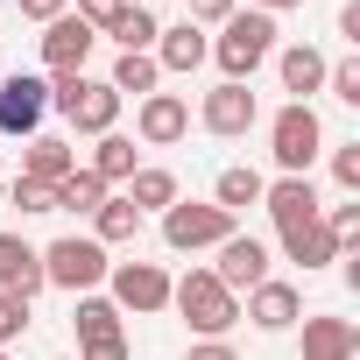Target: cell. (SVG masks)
Listing matches in <instances>:
<instances>
[{"instance_id":"6da1fadb","label":"cell","mask_w":360,"mask_h":360,"mask_svg":"<svg viewBox=\"0 0 360 360\" xmlns=\"http://www.w3.org/2000/svg\"><path fill=\"white\" fill-rule=\"evenodd\" d=\"M233 85H248L269 57H276V15H262V8H233L226 22H219V43L205 50Z\"/></svg>"},{"instance_id":"7a4b0ae2","label":"cell","mask_w":360,"mask_h":360,"mask_svg":"<svg viewBox=\"0 0 360 360\" xmlns=\"http://www.w3.org/2000/svg\"><path fill=\"white\" fill-rule=\"evenodd\" d=\"M169 304H176V318H184L198 339H226V332L240 325V297H233L212 269H191L184 283H169Z\"/></svg>"},{"instance_id":"3957f363","label":"cell","mask_w":360,"mask_h":360,"mask_svg":"<svg viewBox=\"0 0 360 360\" xmlns=\"http://www.w3.org/2000/svg\"><path fill=\"white\" fill-rule=\"evenodd\" d=\"M269 155H276L283 176H311V162L325 155V120H318V106L290 99V106L269 120Z\"/></svg>"},{"instance_id":"277c9868","label":"cell","mask_w":360,"mask_h":360,"mask_svg":"<svg viewBox=\"0 0 360 360\" xmlns=\"http://www.w3.org/2000/svg\"><path fill=\"white\" fill-rule=\"evenodd\" d=\"M106 269H113V255H106L92 233H64V240L43 248V283H57V290H71V297H92V290L106 283Z\"/></svg>"},{"instance_id":"5b68a950","label":"cell","mask_w":360,"mask_h":360,"mask_svg":"<svg viewBox=\"0 0 360 360\" xmlns=\"http://www.w3.org/2000/svg\"><path fill=\"white\" fill-rule=\"evenodd\" d=\"M240 226H233V212H219V205H191V198H176L169 212H162V240L176 248V255H198V248H219V240H233Z\"/></svg>"},{"instance_id":"8992f818","label":"cell","mask_w":360,"mask_h":360,"mask_svg":"<svg viewBox=\"0 0 360 360\" xmlns=\"http://www.w3.org/2000/svg\"><path fill=\"white\" fill-rule=\"evenodd\" d=\"M106 283H113V304L134 311V318L169 311V269H162V262H113Z\"/></svg>"},{"instance_id":"52a82bcc","label":"cell","mask_w":360,"mask_h":360,"mask_svg":"<svg viewBox=\"0 0 360 360\" xmlns=\"http://www.w3.org/2000/svg\"><path fill=\"white\" fill-rule=\"evenodd\" d=\"M255 120H262V106H255V92H248V85H233V78H219V85L198 99V127H205V134H219V141H240Z\"/></svg>"},{"instance_id":"ba28073f","label":"cell","mask_w":360,"mask_h":360,"mask_svg":"<svg viewBox=\"0 0 360 360\" xmlns=\"http://www.w3.org/2000/svg\"><path fill=\"white\" fill-rule=\"evenodd\" d=\"M184 134H191V99H184V92H148V99L134 106V141L169 148V141H184Z\"/></svg>"},{"instance_id":"9c48e42d","label":"cell","mask_w":360,"mask_h":360,"mask_svg":"<svg viewBox=\"0 0 360 360\" xmlns=\"http://www.w3.org/2000/svg\"><path fill=\"white\" fill-rule=\"evenodd\" d=\"M43 113H50V85L43 78H29V71H15L8 85H0V134H43Z\"/></svg>"},{"instance_id":"30bf717a","label":"cell","mask_w":360,"mask_h":360,"mask_svg":"<svg viewBox=\"0 0 360 360\" xmlns=\"http://www.w3.org/2000/svg\"><path fill=\"white\" fill-rule=\"evenodd\" d=\"M57 113H64L78 134H92V141H99V134H113V120H120V92H113L106 78H78V92H71Z\"/></svg>"},{"instance_id":"8fae6325","label":"cell","mask_w":360,"mask_h":360,"mask_svg":"<svg viewBox=\"0 0 360 360\" xmlns=\"http://www.w3.org/2000/svg\"><path fill=\"white\" fill-rule=\"evenodd\" d=\"M212 276L240 297V290H255V283H269V240H255V233H233V240H219V262H212Z\"/></svg>"},{"instance_id":"7c38bea8","label":"cell","mask_w":360,"mask_h":360,"mask_svg":"<svg viewBox=\"0 0 360 360\" xmlns=\"http://www.w3.org/2000/svg\"><path fill=\"white\" fill-rule=\"evenodd\" d=\"M0 290L22 297V304H36V290H50L43 283V248H29L22 233H0Z\"/></svg>"},{"instance_id":"4fadbf2b","label":"cell","mask_w":360,"mask_h":360,"mask_svg":"<svg viewBox=\"0 0 360 360\" xmlns=\"http://www.w3.org/2000/svg\"><path fill=\"white\" fill-rule=\"evenodd\" d=\"M262 212H269V219H276V233H283V226L318 219V212H325V198H318V184H311V176H276V184L262 191Z\"/></svg>"},{"instance_id":"5bb4252c","label":"cell","mask_w":360,"mask_h":360,"mask_svg":"<svg viewBox=\"0 0 360 360\" xmlns=\"http://www.w3.org/2000/svg\"><path fill=\"white\" fill-rule=\"evenodd\" d=\"M248 318H255L262 332H290V325L304 318V290H297V283H283V276H269V283H255V290H248Z\"/></svg>"},{"instance_id":"9a60e30c","label":"cell","mask_w":360,"mask_h":360,"mask_svg":"<svg viewBox=\"0 0 360 360\" xmlns=\"http://www.w3.org/2000/svg\"><path fill=\"white\" fill-rule=\"evenodd\" d=\"M92 43H99V36H92L78 15H57V22H43V64H50V71H85Z\"/></svg>"},{"instance_id":"2e32d148","label":"cell","mask_w":360,"mask_h":360,"mask_svg":"<svg viewBox=\"0 0 360 360\" xmlns=\"http://www.w3.org/2000/svg\"><path fill=\"white\" fill-rule=\"evenodd\" d=\"M205 50H212V43H205V29H198V22H169V29L155 36V50H148V57H155V71L169 78V71H198V64H205Z\"/></svg>"},{"instance_id":"e0dca14e","label":"cell","mask_w":360,"mask_h":360,"mask_svg":"<svg viewBox=\"0 0 360 360\" xmlns=\"http://www.w3.org/2000/svg\"><path fill=\"white\" fill-rule=\"evenodd\" d=\"M78 169V148L64 141V134H29V155H22V176H29V184H64V176Z\"/></svg>"},{"instance_id":"ac0fdd59","label":"cell","mask_w":360,"mask_h":360,"mask_svg":"<svg viewBox=\"0 0 360 360\" xmlns=\"http://www.w3.org/2000/svg\"><path fill=\"white\" fill-rule=\"evenodd\" d=\"M276 240H283V255H290V262H304V269H332V262L346 255V248H339V233H332L325 219H304V226H283Z\"/></svg>"},{"instance_id":"d6986e66","label":"cell","mask_w":360,"mask_h":360,"mask_svg":"<svg viewBox=\"0 0 360 360\" xmlns=\"http://www.w3.org/2000/svg\"><path fill=\"white\" fill-rule=\"evenodd\" d=\"M360 325L353 318H304V360H353Z\"/></svg>"},{"instance_id":"ffe728a7","label":"cell","mask_w":360,"mask_h":360,"mask_svg":"<svg viewBox=\"0 0 360 360\" xmlns=\"http://www.w3.org/2000/svg\"><path fill=\"white\" fill-rule=\"evenodd\" d=\"M276 71H283V92H297L304 106H311V92H325V50H311V43L276 50Z\"/></svg>"},{"instance_id":"44dd1931","label":"cell","mask_w":360,"mask_h":360,"mask_svg":"<svg viewBox=\"0 0 360 360\" xmlns=\"http://www.w3.org/2000/svg\"><path fill=\"white\" fill-rule=\"evenodd\" d=\"M127 205H134V212H169V205H176V169L141 162V169L127 176Z\"/></svg>"},{"instance_id":"7402d4cb","label":"cell","mask_w":360,"mask_h":360,"mask_svg":"<svg viewBox=\"0 0 360 360\" xmlns=\"http://www.w3.org/2000/svg\"><path fill=\"white\" fill-rule=\"evenodd\" d=\"M262 191H269V176H262V169H248V162H233V169H219V184H212V205L240 219L248 205H262Z\"/></svg>"},{"instance_id":"603a6c76","label":"cell","mask_w":360,"mask_h":360,"mask_svg":"<svg viewBox=\"0 0 360 360\" xmlns=\"http://www.w3.org/2000/svg\"><path fill=\"white\" fill-rule=\"evenodd\" d=\"M92 176H99V184L113 191V184H127V176L141 169V148L127 141V134H99V148H92V162H85Z\"/></svg>"},{"instance_id":"cb8c5ba5","label":"cell","mask_w":360,"mask_h":360,"mask_svg":"<svg viewBox=\"0 0 360 360\" xmlns=\"http://www.w3.org/2000/svg\"><path fill=\"white\" fill-rule=\"evenodd\" d=\"M106 85H113L120 99H127V92H134V99H148V92L162 85V71H155V57H148V50H120V57H113V78H106Z\"/></svg>"},{"instance_id":"d4e9b609","label":"cell","mask_w":360,"mask_h":360,"mask_svg":"<svg viewBox=\"0 0 360 360\" xmlns=\"http://www.w3.org/2000/svg\"><path fill=\"white\" fill-rule=\"evenodd\" d=\"M71 325H78V346H85V339H120V332H127V325H120V304H113V297H99V290H92V297H78Z\"/></svg>"},{"instance_id":"484cf974","label":"cell","mask_w":360,"mask_h":360,"mask_svg":"<svg viewBox=\"0 0 360 360\" xmlns=\"http://www.w3.org/2000/svg\"><path fill=\"white\" fill-rule=\"evenodd\" d=\"M134 233H141V212H134L127 198H106V205L92 212V240H99V248H120V240H134Z\"/></svg>"},{"instance_id":"4316f807","label":"cell","mask_w":360,"mask_h":360,"mask_svg":"<svg viewBox=\"0 0 360 360\" xmlns=\"http://www.w3.org/2000/svg\"><path fill=\"white\" fill-rule=\"evenodd\" d=\"M106 198H113V191H106V184H99V176H92V169H85V162H78V169H71V176H64V184H57V212H99V205H106Z\"/></svg>"},{"instance_id":"83f0119b","label":"cell","mask_w":360,"mask_h":360,"mask_svg":"<svg viewBox=\"0 0 360 360\" xmlns=\"http://www.w3.org/2000/svg\"><path fill=\"white\" fill-rule=\"evenodd\" d=\"M106 36H113L120 50H155V36H162V22H155L148 8H127V15H120V22L106 29Z\"/></svg>"},{"instance_id":"f1b7e54d","label":"cell","mask_w":360,"mask_h":360,"mask_svg":"<svg viewBox=\"0 0 360 360\" xmlns=\"http://www.w3.org/2000/svg\"><path fill=\"white\" fill-rule=\"evenodd\" d=\"M325 92H332V99H346V106H360V57L325 64Z\"/></svg>"},{"instance_id":"f546056e","label":"cell","mask_w":360,"mask_h":360,"mask_svg":"<svg viewBox=\"0 0 360 360\" xmlns=\"http://www.w3.org/2000/svg\"><path fill=\"white\" fill-rule=\"evenodd\" d=\"M127 8H134V0H78V22H85L92 36H106V29H113Z\"/></svg>"},{"instance_id":"4dcf8cb0","label":"cell","mask_w":360,"mask_h":360,"mask_svg":"<svg viewBox=\"0 0 360 360\" xmlns=\"http://www.w3.org/2000/svg\"><path fill=\"white\" fill-rule=\"evenodd\" d=\"M22 332H29V304H22V297H8V290H0V353H8V346H15Z\"/></svg>"},{"instance_id":"1f68e13d","label":"cell","mask_w":360,"mask_h":360,"mask_svg":"<svg viewBox=\"0 0 360 360\" xmlns=\"http://www.w3.org/2000/svg\"><path fill=\"white\" fill-rule=\"evenodd\" d=\"M318 219L339 233V248H360V205H325Z\"/></svg>"},{"instance_id":"d6a6232c","label":"cell","mask_w":360,"mask_h":360,"mask_svg":"<svg viewBox=\"0 0 360 360\" xmlns=\"http://www.w3.org/2000/svg\"><path fill=\"white\" fill-rule=\"evenodd\" d=\"M22 212H57V191L50 184H29V176H15V191H8Z\"/></svg>"},{"instance_id":"836d02e7","label":"cell","mask_w":360,"mask_h":360,"mask_svg":"<svg viewBox=\"0 0 360 360\" xmlns=\"http://www.w3.org/2000/svg\"><path fill=\"white\" fill-rule=\"evenodd\" d=\"M332 176H339L346 191H360V141H339L332 148Z\"/></svg>"},{"instance_id":"e575fe53","label":"cell","mask_w":360,"mask_h":360,"mask_svg":"<svg viewBox=\"0 0 360 360\" xmlns=\"http://www.w3.org/2000/svg\"><path fill=\"white\" fill-rule=\"evenodd\" d=\"M233 8H240V0H191V15H184V22H198V29H219Z\"/></svg>"},{"instance_id":"d590c367","label":"cell","mask_w":360,"mask_h":360,"mask_svg":"<svg viewBox=\"0 0 360 360\" xmlns=\"http://www.w3.org/2000/svg\"><path fill=\"white\" fill-rule=\"evenodd\" d=\"M78 360H127V332H120V339H85Z\"/></svg>"},{"instance_id":"8d00e7d4","label":"cell","mask_w":360,"mask_h":360,"mask_svg":"<svg viewBox=\"0 0 360 360\" xmlns=\"http://www.w3.org/2000/svg\"><path fill=\"white\" fill-rule=\"evenodd\" d=\"M184 360H240V353H233V339H191Z\"/></svg>"},{"instance_id":"74e56055","label":"cell","mask_w":360,"mask_h":360,"mask_svg":"<svg viewBox=\"0 0 360 360\" xmlns=\"http://www.w3.org/2000/svg\"><path fill=\"white\" fill-rule=\"evenodd\" d=\"M22 15L29 22H57V15H71V0H22Z\"/></svg>"},{"instance_id":"f35d334b","label":"cell","mask_w":360,"mask_h":360,"mask_svg":"<svg viewBox=\"0 0 360 360\" xmlns=\"http://www.w3.org/2000/svg\"><path fill=\"white\" fill-rule=\"evenodd\" d=\"M339 36L360 50V0H346V8H339Z\"/></svg>"},{"instance_id":"ab89813d","label":"cell","mask_w":360,"mask_h":360,"mask_svg":"<svg viewBox=\"0 0 360 360\" xmlns=\"http://www.w3.org/2000/svg\"><path fill=\"white\" fill-rule=\"evenodd\" d=\"M248 8H262V15H283V8H304V0H248Z\"/></svg>"},{"instance_id":"60d3db41","label":"cell","mask_w":360,"mask_h":360,"mask_svg":"<svg viewBox=\"0 0 360 360\" xmlns=\"http://www.w3.org/2000/svg\"><path fill=\"white\" fill-rule=\"evenodd\" d=\"M0 360H15V353H0Z\"/></svg>"}]
</instances>
